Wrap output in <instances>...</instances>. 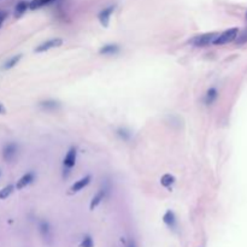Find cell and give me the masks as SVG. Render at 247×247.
Instances as JSON below:
<instances>
[{
    "instance_id": "9a60e30c",
    "label": "cell",
    "mask_w": 247,
    "mask_h": 247,
    "mask_svg": "<svg viewBox=\"0 0 247 247\" xmlns=\"http://www.w3.org/2000/svg\"><path fill=\"white\" fill-rule=\"evenodd\" d=\"M29 7V4L27 1H19L17 5H16L15 9V17H21L22 15L26 14V11L28 10Z\"/></svg>"
},
{
    "instance_id": "ffe728a7",
    "label": "cell",
    "mask_w": 247,
    "mask_h": 247,
    "mask_svg": "<svg viewBox=\"0 0 247 247\" xmlns=\"http://www.w3.org/2000/svg\"><path fill=\"white\" fill-rule=\"evenodd\" d=\"M93 246H94V241H93V239L89 235H86L82 239V241L80 242V247H93Z\"/></svg>"
},
{
    "instance_id": "2e32d148",
    "label": "cell",
    "mask_w": 247,
    "mask_h": 247,
    "mask_svg": "<svg viewBox=\"0 0 247 247\" xmlns=\"http://www.w3.org/2000/svg\"><path fill=\"white\" fill-rule=\"evenodd\" d=\"M175 181H176V178H175L174 175L171 174H165L161 176V178H160V185L163 186V187H170L171 185H174Z\"/></svg>"
},
{
    "instance_id": "277c9868",
    "label": "cell",
    "mask_w": 247,
    "mask_h": 247,
    "mask_svg": "<svg viewBox=\"0 0 247 247\" xmlns=\"http://www.w3.org/2000/svg\"><path fill=\"white\" fill-rule=\"evenodd\" d=\"M17 152H18V146L14 142H10L2 148V158L5 159V161H12L17 156Z\"/></svg>"
},
{
    "instance_id": "d6986e66",
    "label": "cell",
    "mask_w": 247,
    "mask_h": 247,
    "mask_svg": "<svg viewBox=\"0 0 247 247\" xmlns=\"http://www.w3.org/2000/svg\"><path fill=\"white\" fill-rule=\"evenodd\" d=\"M14 189H15V187H14L12 185H7L6 187H4L2 189H0V199H1V200L7 199V198L12 194Z\"/></svg>"
},
{
    "instance_id": "30bf717a",
    "label": "cell",
    "mask_w": 247,
    "mask_h": 247,
    "mask_svg": "<svg viewBox=\"0 0 247 247\" xmlns=\"http://www.w3.org/2000/svg\"><path fill=\"white\" fill-rule=\"evenodd\" d=\"M163 222L170 228V229H175L176 225H177V219H176V215H175L174 211L171 210H168L164 216H163Z\"/></svg>"
},
{
    "instance_id": "5b68a950",
    "label": "cell",
    "mask_w": 247,
    "mask_h": 247,
    "mask_svg": "<svg viewBox=\"0 0 247 247\" xmlns=\"http://www.w3.org/2000/svg\"><path fill=\"white\" fill-rule=\"evenodd\" d=\"M76 158H77V149L75 147H70L69 151L65 154V158L63 160L64 168L68 169V170L73 169L74 166H75V164H76Z\"/></svg>"
},
{
    "instance_id": "44dd1931",
    "label": "cell",
    "mask_w": 247,
    "mask_h": 247,
    "mask_svg": "<svg viewBox=\"0 0 247 247\" xmlns=\"http://www.w3.org/2000/svg\"><path fill=\"white\" fill-rule=\"evenodd\" d=\"M236 44L237 45H241V44H245V42H247V30H245L241 35H237L236 36Z\"/></svg>"
},
{
    "instance_id": "7a4b0ae2",
    "label": "cell",
    "mask_w": 247,
    "mask_h": 247,
    "mask_svg": "<svg viewBox=\"0 0 247 247\" xmlns=\"http://www.w3.org/2000/svg\"><path fill=\"white\" fill-rule=\"evenodd\" d=\"M237 34H239V29L237 28H230V29L225 30V31L218 34L217 38L213 41V45H217L218 46V45L229 44V42H232V41H234L236 39Z\"/></svg>"
},
{
    "instance_id": "d4e9b609",
    "label": "cell",
    "mask_w": 247,
    "mask_h": 247,
    "mask_svg": "<svg viewBox=\"0 0 247 247\" xmlns=\"http://www.w3.org/2000/svg\"><path fill=\"white\" fill-rule=\"evenodd\" d=\"M127 247H137V246H136V244H135L134 240H129L128 244H127Z\"/></svg>"
},
{
    "instance_id": "7402d4cb",
    "label": "cell",
    "mask_w": 247,
    "mask_h": 247,
    "mask_svg": "<svg viewBox=\"0 0 247 247\" xmlns=\"http://www.w3.org/2000/svg\"><path fill=\"white\" fill-rule=\"evenodd\" d=\"M117 134H118V135H119V136H121V137H122L124 141H128V140H129V137H130V133H128V131L125 130V129H122V128L117 130Z\"/></svg>"
},
{
    "instance_id": "4fadbf2b",
    "label": "cell",
    "mask_w": 247,
    "mask_h": 247,
    "mask_svg": "<svg viewBox=\"0 0 247 247\" xmlns=\"http://www.w3.org/2000/svg\"><path fill=\"white\" fill-rule=\"evenodd\" d=\"M40 107L45 110V111H56L60 107V104L56 100H46V102H41L40 104Z\"/></svg>"
},
{
    "instance_id": "9c48e42d",
    "label": "cell",
    "mask_w": 247,
    "mask_h": 247,
    "mask_svg": "<svg viewBox=\"0 0 247 247\" xmlns=\"http://www.w3.org/2000/svg\"><path fill=\"white\" fill-rule=\"evenodd\" d=\"M90 180H92L90 175H87V176L80 178L78 181H76L73 186L70 187V192H71V193H77V192H80L81 189H83L85 187H87L88 185H89V182H90Z\"/></svg>"
},
{
    "instance_id": "8992f818",
    "label": "cell",
    "mask_w": 247,
    "mask_h": 247,
    "mask_svg": "<svg viewBox=\"0 0 247 247\" xmlns=\"http://www.w3.org/2000/svg\"><path fill=\"white\" fill-rule=\"evenodd\" d=\"M115 9H116V6H115V5H111V6H107L106 9H104V10L100 11V14L98 15V18H99V22H100V24H102V27L106 28V27L109 26L110 18H111V15L114 14Z\"/></svg>"
},
{
    "instance_id": "603a6c76",
    "label": "cell",
    "mask_w": 247,
    "mask_h": 247,
    "mask_svg": "<svg viewBox=\"0 0 247 247\" xmlns=\"http://www.w3.org/2000/svg\"><path fill=\"white\" fill-rule=\"evenodd\" d=\"M6 17H7V15H6V12H5V11H0V27L2 26L4 21L6 19Z\"/></svg>"
},
{
    "instance_id": "8fae6325",
    "label": "cell",
    "mask_w": 247,
    "mask_h": 247,
    "mask_svg": "<svg viewBox=\"0 0 247 247\" xmlns=\"http://www.w3.org/2000/svg\"><path fill=\"white\" fill-rule=\"evenodd\" d=\"M119 52V46L116 44H106L99 50V53L102 56H114Z\"/></svg>"
},
{
    "instance_id": "3957f363",
    "label": "cell",
    "mask_w": 247,
    "mask_h": 247,
    "mask_svg": "<svg viewBox=\"0 0 247 247\" xmlns=\"http://www.w3.org/2000/svg\"><path fill=\"white\" fill-rule=\"evenodd\" d=\"M63 45V39L60 38H54V39H50L47 41H45L42 44H40L36 48H35V52L36 53H42L46 51H50L52 48H56V47H60Z\"/></svg>"
},
{
    "instance_id": "e0dca14e",
    "label": "cell",
    "mask_w": 247,
    "mask_h": 247,
    "mask_svg": "<svg viewBox=\"0 0 247 247\" xmlns=\"http://www.w3.org/2000/svg\"><path fill=\"white\" fill-rule=\"evenodd\" d=\"M22 59V54H17V56H14L11 58L9 59L5 64H4V70H9V69H12L15 68L16 65L19 63V60Z\"/></svg>"
},
{
    "instance_id": "52a82bcc",
    "label": "cell",
    "mask_w": 247,
    "mask_h": 247,
    "mask_svg": "<svg viewBox=\"0 0 247 247\" xmlns=\"http://www.w3.org/2000/svg\"><path fill=\"white\" fill-rule=\"evenodd\" d=\"M39 232L41 234V236L44 237L45 241L50 242L52 240V229H51V225H50V223L47 221H40Z\"/></svg>"
},
{
    "instance_id": "7c38bea8",
    "label": "cell",
    "mask_w": 247,
    "mask_h": 247,
    "mask_svg": "<svg viewBox=\"0 0 247 247\" xmlns=\"http://www.w3.org/2000/svg\"><path fill=\"white\" fill-rule=\"evenodd\" d=\"M107 192H109V190H106L105 188L100 189V190H99V192L93 197V199L90 200V204H89V209H90L92 211H93V210H94V209H95V207H97V206H98V205L105 199Z\"/></svg>"
},
{
    "instance_id": "5bb4252c",
    "label": "cell",
    "mask_w": 247,
    "mask_h": 247,
    "mask_svg": "<svg viewBox=\"0 0 247 247\" xmlns=\"http://www.w3.org/2000/svg\"><path fill=\"white\" fill-rule=\"evenodd\" d=\"M218 97V92L216 88H210L207 92H206V94H205V104H207V105H211L212 102H215V100L217 99Z\"/></svg>"
},
{
    "instance_id": "6da1fadb",
    "label": "cell",
    "mask_w": 247,
    "mask_h": 247,
    "mask_svg": "<svg viewBox=\"0 0 247 247\" xmlns=\"http://www.w3.org/2000/svg\"><path fill=\"white\" fill-rule=\"evenodd\" d=\"M218 33H206V34H201V35H197L190 40V44L197 46V47H205L209 46L210 44H213L215 39L217 38Z\"/></svg>"
},
{
    "instance_id": "ac0fdd59",
    "label": "cell",
    "mask_w": 247,
    "mask_h": 247,
    "mask_svg": "<svg viewBox=\"0 0 247 247\" xmlns=\"http://www.w3.org/2000/svg\"><path fill=\"white\" fill-rule=\"evenodd\" d=\"M52 0H33L29 4V9L30 10H36V9H40L42 6H46L51 2Z\"/></svg>"
},
{
    "instance_id": "ba28073f",
    "label": "cell",
    "mask_w": 247,
    "mask_h": 247,
    "mask_svg": "<svg viewBox=\"0 0 247 247\" xmlns=\"http://www.w3.org/2000/svg\"><path fill=\"white\" fill-rule=\"evenodd\" d=\"M34 178H35V175L33 171H29V173H27V174H24L18 181H17V183H16V188L17 189H23L24 187H27V186H29L30 183L34 181Z\"/></svg>"
},
{
    "instance_id": "cb8c5ba5",
    "label": "cell",
    "mask_w": 247,
    "mask_h": 247,
    "mask_svg": "<svg viewBox=\"0 0 247 247\" xmlns=\"http://www.w3.org/2000/svg\"><path fill=\"white\" fill-rule=\"evenodd\" d=\"M6 114V109H5V106L0 102V115H5Z\"/></svg>"
}]
</instances>
